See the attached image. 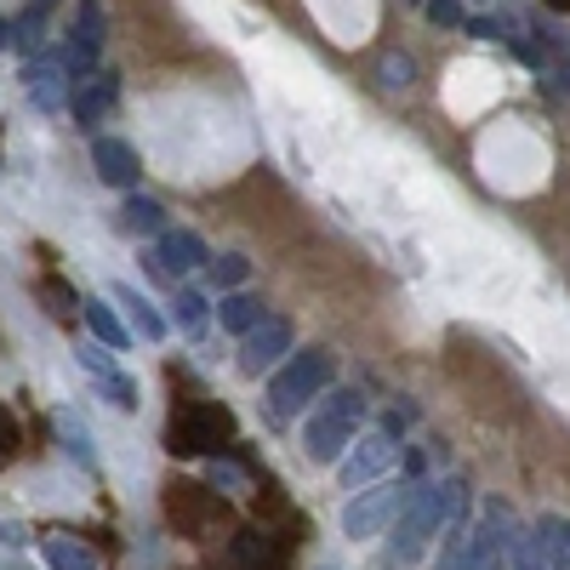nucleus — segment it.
<instances>
[{
	"label": "nucleus",
	"instance_id": "obj_1",
	"mask_svg": "<svg viewBox=\"0 0 570 570\" xmlns=\"http://www.w3.org/2000/svg\"><path fill=\"white\" fill-rule=\"evenodd\" d=\"M462 502H468V485L462 480H434V485H416L405 513H400V525L389 537V564H411L428 542H434V531L456 525L462 519Z\"/></svg>",
	"mask_w": 570,
	"mask_h": 570
},
{
	"label": "nucleus",
	"instance_id": "obj_2",
	"mask_svg": "<svg viewBox=\"0 0 570 570\" xmlns=\"http://www.w3.org/2000/svg\"><path fill=\"white\" fill-rule=\"evenodd\" d=\"M365 422V400L354 389H337V394H325L308 422H303V456L314 468H331V462H343L348 445H354V428Z\"/></svg>",
	"mask_w": 570,
	"mask_h": 570
},
{
	"label": "nucleus",
	"instance_id": "obj_3",
	"mask_svg": "<svg viewBox=\"0 0 570 570\" xmlns=\"http://www.w3.org/2000/svg\"><path fill=\"white\" fill-rule=\"evenodd\" d=\"M331 376H337V360H331L325 348H308V354H292L274 383H268V416L274 422H292L297 411H308V400H320L331 389Z\"/></svg>",
	"mask_w": 570,
	"mask_h": 570
},
{
	"label": "nucleus",
	"instance_id": "obj_4",
	"mask_svg": "<svg viewBox=\"0 0 570 570\" xmlns=\"http://www.w3.org/2000/svg\"><path fill=\"white\" fill-rule=\"evenodd\" d=\"M228 440H234V411L217 400H188L166 422V451H177V456H212Z\"/></svg>",
	"mask_w": 570,
	"mask_h": 570
},
{
	"label": "nucleus",
	"instance_id": "obj_5",
	"mask_svg": "<svg viewBox=\"0 0 570 570\" xmlns=\"http://www.w3.org/2000/svg\"><path fill=\"white\" fill-rule=\"evenodd\" d=\"M411 491H416V485H405V480H376V485L354 491V502L343 508V537H354V542L383 537V531L394 525V519L405 513Z\"/></svg>",
	"mask_w": 570,
	"mask_h": 570
},
{
	"label": "nucleus",
	"instance_id": "obj_6",
	"mask_svg": "<svg viewBox=\"0 0 570 570\" xmlns=\"http://www.w3.org/2000/svg\"><path fill=\"white\" fill-rule=\"evenodd\" d=\"M400 462V445H394V434L389 428H376V434H365V440H354L348 445V456L337 462V480H343V491H365V485H376L383 473Z\"/></svg>",
	"mask_w": 570,
	"mask_h": 570
},
{
	"label": "nucleus",
	"instance_id": "obj_7",
	"mask_svg": "<svg viewBox=\"0 0 570 570\" xmlns=\"http://www.w3.org/2000/svg\"><path fill=\"white\" fill-rule=\"evenodd\" d=\"M104 0H80L75 7V23H69V52H63V69L69 75H98V52H104Z\"/></svg>",
	"mask_w": 570,
	"mask_h": 570
},
{
	"label": "nucleus",
	"instance_id": "obj_8",
	"mask_svg": "<svg viewBox=\"0 0 570 570\" xmlns=\"http://www.w3.org/2000/svg\"><path fill=\"white\" fill-rule=\"evenodd\" d=\"M292 343H297L292 320H263L252 337L240 343V371H246V376H263L268 365H279L285 354H292Z\"/></svg>",
	"mask_w": 570,
	"mask_h": 570
},
{
	"label": "nucleus",
	"instance_id": "obj_9",
	"mask_svg": "<svg viewBox=\"0 0 570 570\" xmlns=\"http://www.w3.org/2000/svg\"><path fill=\"white\" fill-rule=\"evenodd\" d=\"M91 166H98V177L109 188H131L142 177V160H137V149L126 137H98V142H91Z\"/></svg>",
	"mask_w": 570,
	"mask_h": 570
},
{
	"label": "nucleus",
	"instance_id": "obj_10",
	"mask_svg": "<svg viewBox=\"0 0 570 570\" xmlns=\"http://www.w3.org/2000/svg\"><path fill=\"white\" fill-rule=\"evenodd\" d=\"M155 263H160L166 274H188V268H206V263H212V252H206L200 234H188V228H166L160 240H155Z\"/></svg>",
	"mask_w": 570,
	"mask_h": 570
},
{
	"label": "nucleus",
	"instance_id": "obj_11",
	"mask_svg": "<svg viewBox=\"0 0 570 570\" xmlns=\"http://www.w3.org/2000/svg\"><path fill=\"white\" fill-rule=\"evenodd\" d=\"M115 308H126V325L137 331L142 343H166V314H160L149 297H142L137 285H126V279L115 285Z\"/></svg>",
	"mask_w": 570,
	"mask_h": 570
},
{
	"label": "nucleus",
	"instance_id": "obj_12",
	"mask_svg": "<svg viewBox=\"0 0 570 570\" xmlns=\"http://www.w3.org/2000/svg\"><path fill=\"white\" fill-rule=\"evenodd\" d=\"M23 91H29V104H35V109L58 115V109H63V63L29 58V63H23Z\"/></svg>",
	"mask_w": 570,
	"mask_h": 570
},
{
	"label": "nucleus",
	"instance_id": "obj_13",
	"mask_svg": "<svg viewBox=\"0 0 570 570\" xmlns=\"http://www.w3.org/2000/svg\"><path fill=\"white\" fill-rule=\"evenodd\" d=\"M166 513L177 519L188 537H195V531H206V519L217 513V497L200 491V485H171V491H166Z\"/></svg>",
	"mask_w": 570,
	"mask_h": 570
},
{
	"label": "nucleus",
	"instance_id": "obj_14",
	"mask_svg": "<svg viewBox=\"0 0 570 570\" xmlns=\"http://www.w3.org/2000/svg\"><path fill=\"white\" fill-rule=\"evenodd\" d=\"M115 98H120V80H115L109 69L86 75V80H80V91H75V115H80V126H98V120L115 109Z\"/></svg>",
	"mask_w": 570,
	"mask_h": 570
},
{
	"label": "nucleus",
	"instance_id": "obj_15",
	"mask_svg": "<svg viewBox=\"0 0 570 570\" xmlns=\"http://www.w3.org/2000/svg\"><path fill=\"white\" fill-rule=\"evenodd\" d=\"M40 559H46V570H98V548L80 542V537H69V531L46 537V542H40Z\"/></svg>",
	"mask_w": 570,
	"mask_h": 570
},
{
	"label": "nucleus",
	"instance_id": "obj_16",
	"mask_svg": "<svg viewBox=\"0 0 570 570\" xmlns=\"http://www.w3.org/2000/svg\"><path fill=\"white\" fill-rule=\"evenodd\" d=\"M80 314H86L91 337H98L104 348H126V343H131V325H126V314H115V303H104V297H86V303H80Z\"/></svg>",
	"mask_w": 570,
	"mask_h": 570
},
{
	"label": "nucleus",
	"instance_id": "obj_17",
	"mask_svg": "<svg viewBox=\"0 0 570 570\" xmlns=\"http://www.w3.org/2000/svg\"><path fill=\"white\" fill-rule=\"evenodd\" d=\"M120 234H137V240H160L166 234V212H160V200H149V195H126V206H120Z\"/></svg>",
	"mask_w": 570,
	"mask_h": 570
},
{
	"label": "nucleus",
	"instance_id": "obj_18",
	"mask_svg": "<svg viewBox=\"0 0 570 570\" xmlns=\"http://www.w3.org/2000/svg\"><path fill=\"white\" fill-rule=\"evenodd\" d=\"M217 320H223V331H234V337H252V331H257L268 314H263V303H257V297L228 292V297L217 303Z\"/></svg>",
	"mask_w": 570,
	"mask_h": 570
},
{
	"label": "nucleus",
	"instance_id": "obj_19",
	"mask_svg": "<svg viewBox=\"0 0 570 570\" xmlns=\"http://www.w3.org/2000/svg\"><path fill=\"white\" fill-rule=\"evenodd\" d=\"M171 320H177V331H188V337H195V331L206 325V292L183 285V292L171 297Z\"/></svg>",
	"mask_w": 570,
	"mask_h": 570
},
{
	"label": "nucleus",
	"instance_id": "obj_20",
	"mask_svg": "<svg viewBox=\"0 0 570 570\" xmlns=\"http://www.w3.org/2000/svg\"><path fill=\"white\" fill-rule=\"evenodd\" d=\"M58 440H63V451H69L80 468H98V451H91V434H86V428H80L69 411L58 416Z\"/></svg>",
	"mask_w": 570,
	"mask_h": 570
},
{
	"label": "nucleus",
	"instance_id": "obj_21",
	"mask_svg": "<svg viewBox=\"0 0 570 570\" xmlns=\"http://www.w3.org/2000/svg\"><path fill=\"white\" fill-rule=\"evenodd\" d=\"M206 268H212V285H217V292H240L246 274H252V263H246L240 252H228V257H217V263H206Z\"/></svg>",
	"mask_w": 570,
	"mask_h": 570
},
{
	"label": "nucleus",
	"instance_id": "obj_22",
	"mask_svg": "<svg viewBox=\"0 0 570 570\" xmlns=\"http://www.w3.org/2000/svg\"><path fill=\"white\" fill-rule=\"evenodd\" d=\"M537 553H542V564H548V570H570V553H564V542H559V519H542Z\"/></svg>",
	"mask_w": 570,
	"mask_h": 570
},
{
	"label": "nucleus",
	"instance_id": "obj_23",
	"mask_svg": "<svg viewBox=\"0 0 570 570\" xmlns=\"http://www.w3.org/2000/svg\"><path fill=\"white\" fill-rule=\"evenodd\" d=\"M234 559L252 564V570H263V559H268V537H263V531H240V537H234Z\"/></svg>",
	"mask_w": 570,
	"mask_h": 570
},
{
	"label": "nucleus",
	"instance_id": "obj_24",
	"mask_svg": "<svg viewBox=\"0 0 570 570\" xmlns=\"http://www.w3.org/2000/svg\"><path fill=\"white\" fill-rule=\"evenodd\" d=\"M40 35H46V18H40V12H23V18L12 23V46H18V52H35Z\"/></svg>",
	"mask_w": 570,
	"mask_h": 570
},
{
	"label": "nucleus",
	"instance_id": "obj_25",
	"mask_svg": "<svg viewBox=\"0 0 570 570\" xmlns=\"http://www.w3.org/2000/svg\"><path fill=\"white\" fill-rule=\"evenodd\" d=\"M109 354H115V348H104V343H86V348H80V354H75V360H80V365H86V371H91V376H104V383H109V376H120V371H115V360H109Z\"/></svg>",
	"mask_w": 570,
	"mask_h": 570
},
{
	"label": "nucleus",
	"instance_id": "obj_26",
	"mask_svg": "<svg viewBox=\"0 0 570 570\" xmlns=\"http://www.w3.org/2000/svg\"><path fill=\"white\" fill-rule=\"evenodd\" d=\"M40 297H46V303H52V314H75V308L86 303V297H75V292H69V285H63V279H46V285H40Z\"/></svg>",
	"mask_w": 570,
	"mask_h": 570
},
{
	"label": "nucleus",
	"instance_id": "obj_27",
	"mask_svg": "<svg viewBox=\"0 0 570 570\" xmlns=\"http://www.w3.org/2000/svg\"><path fill=\"white\" fill-rule=\"evenodd\" d=\"M104 394H109V405H115V411H137V383H131V376H109Z\"/></svg>",
	"mask_w": 570,
	"mask_h": 570
},
{
	"label": "nucleus",
	"instance_id": "obj_28",
	"mask_svg": "<svg viewBox=\"0 0 570 570\" xmlns=\"http://www.w3.org/2000/svg\"><path fill=\"white\" fill-rule=\"evenodd\" d=\"M411 75H416V69H411V58H400V52H394V58H383V86H389V91H405V86H411Z\"/></svg>",
	"mask_w": 570,
	"mask_h": 570
},
{
	"label": "nucleus",
	"instance_id": "obj_29",
	"mask_svg": "<svg viewBox=\"0 0 570 570\" xmlns=\"http://www.w3.org/2000/svg\"><path fill=\"white\" fill-rule=\"evenodd\" d=\"M212 485H217V491H240L246 480H240V468H228V462H212Z\"/></svg>",
	"mask_w": 570,
	"mask_h": 570
},
{
	"label": "nucleus",
	"instance_id": "obj_30",
	"mask_svg": "<svg viewBox=\"0 0 570 570\" xmlns=\"http://www.w3.org/2000/svg\"><path fill=\"white\" fill-rule=\"evenodd\" d=\"M428 18H434V23H468L462 7H451V0H434V7H428Z\"/></svg>",
	"mask_w": 570,
	"mask_h": 570
},
{
	"label": "nucleus",
	"instance_id": "obj_31",
	"mask_svg": "<svg viewBox=\"0 0 570 570\" xmlns=\"http://www.w3.org/2000/svg\"><path fill=\"white\" fill-rule=\"evenodd\" d=\"M52 7H58V0H29V12H40V18L52 12Z\"/></svg>",
	"mask_w": 570,
	"mask_h": 570
},
{
	"label": "nucleus",
	"instance_id": "obj_32",
	"mask_svg": "<svg viewBox=\"0 0 570 570\" xmlns=\"http://www.w3.org/2000/svg\"><path fill=\"white\" fill-rule=\"evenodd\" d=\"M7 46H12V23H7V18H0V52H7Z\"/></svg>",
	"mask_w": 570,
	"mask_h": 570
},
{
	"label": "nucleus",
	"instance_id": "obj_33",
	"mask_svg": "<svg viewBox=\"0 0 570 570\" xmlns=\"http://www.w3.org/2000/svg\"><path fill=\"white\" fill-rule=\"evenodd\" d=\"M559 542H564V553H570V525H559Z\"/></svg>",
	"mask_w": 570,
	"mask_h": 570
},
{
	"label": "nucleus",
	"instance_id": "obj_34",
	"mask_svg": "<svg viewBox=\"0 0 570 570\" xmlns=\"http://www.w3.org/2000/svg\"><path fill=\"white\" fill-rule=\"evenodd\" d=\"M548 7H559V12H570V0H548Z\"/></svg>",
	"mask_w": 570,
	"mask_h": 570
}]
</instances>
